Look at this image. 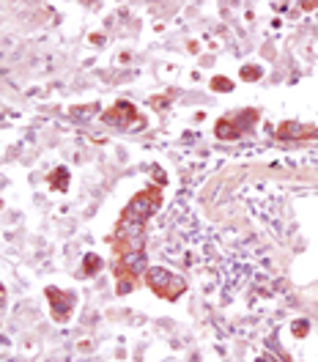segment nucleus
Masks as SVG:
<instances>
[{
  "mask_svg": "<svg viewBox=\"0 0 318 362\" xmlns=\"http://www.w3.org/2000/svg\"><path fill=\"white\" fill-rule=\"evenodd\" d=\"M148 283H151V288H154V291L165 294L167 299H173V296L179 294V291H184L182 280H176L170 272H165V269H154V272H151V274H148Z\"/></svg>",
  "mask_w": 318,
  "mask_h": 362,
  "instance_id": "nucleus-1",
  "label": "nucleus"
}]
</instances>
